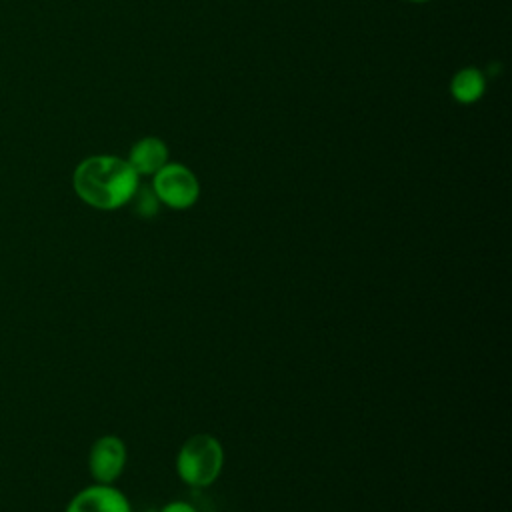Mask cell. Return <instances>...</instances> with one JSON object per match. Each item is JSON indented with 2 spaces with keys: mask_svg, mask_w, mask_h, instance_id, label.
<instances>
[{
  "mask_svg": "<svg viewBox=\"0 0 512 512\" xmlns=\"http://www.w3.org/2000/svg\"><path fill=\"white\" fill-rule=\"evenodd\" d=\"M88 466L96 484H112L126 466L124 442L114 434L100 436L90 448Z\"/></svg>",
  "mask_w": 512,
  "mask_h": 512,
  "instance_id": "4",
  "label": "cell"
},
{
  "mask_svg": "<svg viewBox=\"0 0 512 512\" xmlns=\"http://www.w3.org/2000/svg\"><path fill=\"white\" fill-rule=\"evenodd\" d=\"M126 160L138 176H152L168 162V146L156 136H146L130 148Z\"/></svg>",
  "mask_w": 512,
  "mask_h": 512,
  "instance_id": "6",
  "label": "cell"
},
{
  "mask_svg": "<svg viewBox=\"0 0 512 512\" xmlns=\"http://www.w3.org/2000/svg\"><path fill=\"white\" fill-rule=\"evenodd\" d=\"M150 186L160 204L174 210H186L194 206L200 196L196 174L180 162H166L158 172L152 174Z\"/></svg>",
  "mask_w": 512,
  "mask_h": 512,
  "instance_id": "3",
  "label": "cell"
},
{
  "mask_svg": "<svg viewBox=\"0 0 512 512\" xmlns=\"http://www.w3.org/2000/svg\"><path fill=\"white\" fill-rule=\"evenodd\" d=\"M160 512H198V510L186 500H172V502L164 504V508Z\"/></svg>",
  "mask_w": 512,
  "mask_h": 512,
  "instance_id": "9",
  "label": "cell"
},
{
  "mask_svg": "<svg viewBox=\"0 0 512 512\" xmlns=\"http://www.w3.org/2000/svg\"><path fill=\"white\" fill-rule=\"evenodd\" d=\"M138 184L140 176L128 160L114 154L88 156L72 172L76 196L98 210L122 208L130 202Z\"/></svg>",
  "mask_w": 512,
  "mask_h": 512,
  "instance_id": "1",
  "label": "cell"
},
{
  "mask_svg": "<svg viewBox=\"0 0 512 512\" xmlns=\"http://www.w3.org/2000/svg\"><path fill=\"white\" fill-rule=\"evenodd\" d=\"M486 76L474 66L460 68L450 80V94L460 104H474L484 96Z\"/></svg>",
  "mask_w": 512,
  "mask_h": 512,
  "instance_id": "7",
  "label": "cell"
},
{
  "mask_svg": "<svg viewBox=\"0 0 512 512\" xmlns=\"http://www.w3.org/2000/svg\"><path fill=\"white\" fill-rule=\"evenodd\" d=\"M66 512H132L128 498L112 484H94L78 492Z\"/></svg>",
  "mask_w": 512,
  "mask_h": 512,
  "instance_id": "5",
  "label": "cell"
},
{
  "mask_svg": "<svg viewBox=\"0 0 512 512\" xmlns=\"http://www.w3.org/2000/svg\"><path fill=\"white\" fill-rule=\"evenodd\" d=\"M224 448L212 434L190 436L176 454V472L182 482L194 488L210 486L222 472Z\"/></svg>",
  "mask_w": 512,
  "mask_h": 512,
  "instance_id": "2",
  "label": "cell"
},
{
  "mask_svg": "<svg viewBox=\"0 0 512 512\" xmlns=\"http://www.w3.org/2000/svg\"><path fill=\"white\" fill-rule=\"evenodd\" d=\"M128 204H132L134 214L140 218H152V216H156V212L160 208V200L154 194L152 186H142V184H138V188L132 194Z\"/></svg>",
  "mask_w": 512,
  "mask_h": 512,
  "instance_id": "8",
  "label": "cell"
},
{
  "mask_svg": "<svg viewBox=\"0 0 512 512\" xmlns=\"http://www.w3.org/2000/svg\"><path fill=\"white\" fill-rule=\"evenodd\" d=\"M408 2H414V4H424V2H430V0H408Z\"/></svg>",
  "mask_w": 512,
  "mask_h": 512,
  "instance_id": "10",
  "label": "cell"
}]
</instances>
